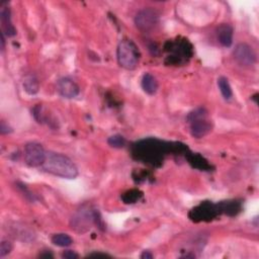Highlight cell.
Instances as JSON below:
<instances>
[{
	"label": "cell",
	"instance_id": "cell-22",
	"mask_svg": "<svg viewBox=\"0 0 259 259\" xmlns=\"http://www.w3.org/2000/svg\"><path fill=\"white\" fill-rule=\"evenodd\" d=\"M12 250V244L9 242V241H2L1 244H0V257L3 258L6 255H8Z\"/></svg>",
	"mask_w": 259,
	"mask_h": 259
},
{
	"label": "cell",
	"instance_id": "cell-6",
	"mask_svg": "<svg viewBox=\"0 0 259 259\" xmlns=\"http://www.w3.org/2000/svg\"><path fill=\"white\" fill-rule=\"evenodd\" d=\"M220 215L222 214L219 203L203 201L189 212L188 217L193 222L200 223V222H211Z\"/></svg>",
	"mask_w": 259,
	"mask_h": 259
},
{
	"label": "cell",
	"instance_id": "cell-10",
	"mask_svg": "<svg viewBox=\"0 0 259 259\" xmlns=\"http://www.w3.org/2000/svg\"><path fill=\"white\" fill-rule=\"evenodd\" d=\"M234 59L242 66H252L256 62V54L253 49L244 43L238 44L233 51Z\"/></svg>",
	"mask_w": 259,
	"mask_h": 259
},
{
	"label": "cell",
	"instance_id": "cell-11",
	"mask_svg": "<svg viewBox=\"0 0 259 259\" xmlns=\"http://www.w3.org/2000/svg\"><path fill=\"white\" fill-rule=\"evenodd\" d=\"M57 90L65 98H74L79 92V86L70 78L63 77L57 81Z\"/></svg>",
	"mask_w": 259,
	"mask_h": 259
},
{
	"label": "cell",
	"instance_id": "cell-19",
	"mask_svg": "<svg viewBox=\"0 0 259 259\" xmlns=\"http://www.w3.org/2000/svg\"><path fill=\"white\" fill-rule=\"evenodd\" d=\"M51 240H52V243L58 247H69L73 243L72 238L68 234H64V233L53 235Z\"/></svg>",
	"mask_w": 259,
	"mask_h": 259
},
{
	"label": "cell",
	"instance_id": "cell-4",
	"mask_svg": "<svg viewBox=\"0 0 259 259\" xmlns=\"http://www.w3.org/2000/svg\"><path fill=\"white\" fill-rule=\"evenodd\" d=\"M191 124V134L194 138L201 139L212 131V123L208 119V113L203 108H199L192 112L187 116Z\"/></svg>",
	"mask_w": 259,
	"mask_h": 259
},
{
	"label": "cell",
	"instance_id": "cell-15",
	"mask_svg": "<svg viewBox=\"0 0 259 259\" xmlns=\"http://www.w3.org/2000/svg\"><path fill=\"white\" fill-rule=\"evenodd\" d=\"M219 206L221 210V214H226L231 217L237 216L241 211H242V203L235 200L221 201L219 202Z\"/></svg>",
	"mask_w": 259,
	"mask_h": 259
},
{
	"label": "cell",
	"instance_id": "cell-18",
	"mask_svg": "<svg viewBox=\"0 0 259 259\" xmlns=\"http://www.w3.org/2000/svg\"><path fill=\"white\" fill-rule=\"evenodd\" d=\"M218 86H219V89H220L224 98H225L226 100H229L232 98V96H233L232 87L229 83V80L226 77L221 76L218 79Z\"/></svg>",
	"mask_w": 259,
	"mask_h": 259
},
{
	"label": "cell",
	"instance_id": "cell-13",
	"mask_svg": "<svg viewBox=\"0 0 259 259\" xmlns=\"http://www.w3.org/2000/svg\"><path fill=\"white\" fill-rule=\"evenodd\" d=\"M233 32H234L233 28L227 24L221 25L218 28V30H217L218 40L223 47L229 48L232 46V44H233Z\"/></svg>",
	"mask_w": 259,
	"mask_h": 259
},
{
	"label": "cell",
	"instance_id": "cell-20",
	"mask_svg": "<svg viewBox=\"0 0 259 259\" xmlns=\"http://www.w3.org/2000/svg\"><path fill=\"white\" fill-rule=\"evenodd\" d=\"M142 197H143V193L140 192L139 189H131V191H128L127 193L123 195L122 200L125 203L132 204V203H136L137 201H139Z\"/></svg>",
	"mask_w": 259,
	"mask_h": 259
},
{
	"label": "cell",
	"instance_id": "cell-25",
	"mask_svg": "<svg viewBox=\"0 0 259 259\" xmlns=\"http://www.w3.org/2000/svg\"><path fill=\"white\" fill-rule=\"evenodd\" d=\"M141 258L142 259H151V258H153V255L150 251H143V253L141 254Z\"/></svg>",
	"mask_w": 259,
	"mask_h": 259
},
{
	"label": "cell",
	"instance_id": "cell-5",
	"mask_svg": "<svg viewBox=\"0 0 259 259\" xmlns=\"http://www.w3.org/2000/svg\"><path fill=\"white\" fill-rule=\"evenodd\" d=\"M165 49L169 53L168 56L169 64L179 65L187 61V59L193 56V46L187 40L182 41H174V42H167Z\"/></svg>",
	"mask_w": 259,
	"mask_h": 259
},
{
	"label": "cell",
	"instance_id": "cell-24",
	"mask_svg": "<svg viewBox=\"0 0 259 259\" xmlns=\"http://www.w3.org/2000/svg\"><path fill=\"white\" fill-rule=\"evenodd\" d=\"M11 132H12V129L4 122V120H2L1 124H0V133H1L2 135H6Z\"/></svg>",
	"mask_w": 259,
	"mask_h": 259
},
{
	"label": "cell",
	"instance_id": "cell-9",
	"mask_svg": "<svg viewBox=\"0 0 259 259\" xmlns=\"http://www.w3.org/2000/svg\"><path fill=\"white\" fill-rule=\"evenodd\" d=\"M94 212L95 211L84 208L78 211L71 219L72 229L79 233H85L86 231H88L94 223Z\"/></svg>",
	"mask_w": 259,
	"mask_h": 259
},
{
	"label": "cell",
	"instance_id": "cell-17",
	"mask_svg": "<svg viewBox=\"0 0 259 259\" xmlns=\"http://www.w3.org/2000/svg\"><path fill=\"white\" fill-rule=\"evenodd\" d=\"M24 88H25L26 92L30 94V95L38 93L39 89H40V83H39L38 79L36 78V76L28 75L24 81Z\"/></svg>",
	"mask_w": 259,
	"mask_h": 259
},
{
	"label": "cell",
	"instance_id": "cell-2",
	"mask_svg": "<svg viewBox=\"0 0 259 259\" xmlns=\"http://www.w3.org/2000/svg\"><path fill=\"white\" fill-rule=\"evenodd\" d=\"M41 167L48 173L62 178L74 179L78 176V169L74 162L60 153L47 152L45 162Z\"/></svg>",
	"mask_w": 259,
	"mask_h": 259
},
{
	"label": "cell",
	"instance_id": "cell-1",
	"mask_svg": "<svg viewBox=\"0 0 259 259\" xmlns=\"http://www.w3.org/2000/svg\"><path fill=\"white\" fill-rule=\"evenodd\" d=\"M188 151L185 145L179 143H168L158 139H146L136 143L133 146V157L137 160H140L143 163L159 166L166 155L172 153H186Z\"/></svg>",
	"mask_w": 259,
	"mask_h": 259
},
{
	"label": "cell",
	"instance_id": "cell-26",
	"mask_svg": "<svg viewBox=\"0 0 259 259\" xmlns=\"http://www.w3.org/2000/svg\"><path fill=\"white\" fill-rule=\"evenodd\" d=\"M88 257H110V255L108 254H105V253H92V254H89Z\"/></svg>",
	"mask_w": 259,
	"mask_h": 259
},
{
	"label": "cell",
	"instance_id": "cell-8",
	"mask_svg": "<svg viewBox=\"0 0 259 259\" xmlns=\"http://www.w3.org/2000/svg\"><path fill=\"white\" fill-rule=\"evenodd\" d=\"M159 13L151 8L147 7L137 13L135 17V25L141 31H149L158 25Z\"/></svg>",
	"mask_w": 259,
	"mask_h": 259
},
{
	"label": "cell",
	"instance_id": "cell-7",
	"mask_svg": "<svg viewBox=\"0 0 259 259\" xmlns=\"http://www.w3.org/2000/svg\"><path fill=\"white\" fill-rule=\"evenodd\" d=\"M47 156V152L44 147L36 142L28 143L25 146L24 157L26 163L30 167L42 166L45 162Z\"/></svg>",
	"mask_w": 259,
	"mask_h": 259
},
{
	"label": "cell",
	"instance_id": "cell-16",
	"mask_svg": "<svg viewBox=\"0 0 259 259\" xmlns=\"http://www.w3.org/2000/svg\"><path fill=\"white\" fill-rule=\"evenodd\" d=\"M141 86L147 94L153 95L157 92L159 84L154 75H152L151 73H145L141 80Z\"/></svg>",
	"mask_w": 259,
	"mask_h": 259
},
{
	"label": "cell",
	"instance_id": "cell-27",
	"mask_svg": "<svg viewBox=\"0 0 259 259\" xmlns=\"http://www.w3.org/2000/svg\"><path fill=\"white\" fill-rule=\"evenodd\" d=\"M5 49V40H4V33L1 31V52Z\"/></svg>",
	"mask_w": 259,
	"mask_h": 259
},
{
	"label": "cell",
	"instance_id": "cell-14",
	"mask_svg": "<svg viewBox=\"0 0 259 259\" xmlns=\"http://www.w3.org/2000/svg\"><path fill=\"white\" fill-rule=\"evenodd\" d=\"M185 157L188 161V163L191 164L194 168L200 169V170H211L212 166L211 164L208 162V160H205L201 155L198 154V153H192V152H186L185 153Z\"/></svg>",
	"mask_w": 259,
	"mask_h": 259
},
{
	"label": "cell",
	"instance_id": "cell-3",
	"mask_svg": "<svg viewBox=\"0 0 259 259\" xmlns=\"http://www.w3.org/2000/svg\"><path fill=\"white\" fill-rule=\"evenodd\" d=\"M117 62L120 67L127 70H134L140 61V51L132 40H122L119 42L116 50Z\"/></svg>",
	"mask_w": 259,
	"mask_h": 259
},
{
	"label": "cell",
	"instance_id": "cell-21",
	"mask_svg": "<svg viewBox=\"0 0 259 259\" xmlns=\"http://www.w3.org/2000/svg\"><path fill=\"white\" fill-rule=\"evenodd\" d=\"M108 143L111 147L113 148H116V149H120V148H124L126 145V139L122 136V135H114L111 136L108 140Z\"/></svg>",
	"mask_w": 259,
	"mask_h": 259
},
{
	"label": "cell",
	"instance_id": "cell-23",
	"mask_svg": "<svg viewBox=\"0 0 259 259\" xmlns=\"http://www.w3.org/2000/svg\"><path fill=\"white\" fill-rule=\"evenodd\" d=\"M62 257L65 259H76L78 258V254L72 250H66L62 253Z\"/></svg>",
	"mask_w": 259,
	"mask_h": 259
},
{
	"label": "cell",
	"instance_id": "cell-12",
	"mask_svg": "<svg viewBox=\"0 0 259 259\" xmlns=\"http://www.w3.org/2000/svg\"><path fill=\"white\" fill-rule=\"evenodd\" d=\"M0 21H1L2 32L6 37L11 38L16 34V29L11 22V11L7 2H3L0 6Z\"/></svg>",
	"mask_w": 259,
	"mask_h": 259
},
{
	"label": "cell",
	"instance_id": "cell-28",
	"mask_svg": "<svg viewBox=\"0 0 259 259\" xmlns=\"http://www.w3.org/2000/svg\"><path fill=\"white\" fill-rule=\"evenodd\" d=\"M41 257H46V258H48V257H53V254H52V253H46V254H41L40 255Z\"/></svg>",
	"mask_w": 259,
	"mask_h": 259
}]
</instances>
